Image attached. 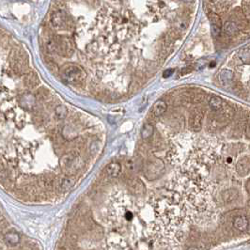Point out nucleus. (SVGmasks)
I'll return each mask as SVG.
<instances>
[{
    "instance_id": "obj_1",
    "label": "nucleus",
    "mask_w": 250,
    "mask_h": 250,
    "mask_svg": "<svg viewBox=\"0 0 250 250\" xmlns=\"http://www.w3.org/2000/svg\"><path fill=\"white\" fill-rule=\"evenodd\" d=\"M62 80L70 85H77L84 82L86 78V70L75 64H66L60 70Z\"/></svg>"
},
{
    "instance_id": "obj_2",
    "label": "nucleus",
    "mask_w": 250,
    "mask_h": 250,
    "mask_svg": "<svg viewBox=\"0 0 250 250\" xmlns=\"http://www.w3.org/2000/svg\"><path fill=\"white\" fill-rule=\"evenodd\" d=\"M142 166L145 177L149 180L160 178L164 171V162L156 156H149Z\"/></svg>"
},
{
    "instance_id": "obj_3",
    "label": "nucleus",
    "mask_w": 250,
    "mask_h": 250,
    "mask_svg": "<svg viewBox=\"0 0 250 250\" xmlns=\"http://www.w3.org/2000/svg\"><path fill=\"white\" fill-rule=\"evenodd\" d=\"M59 163H60V166L62 170L68 176H71V174L75 173L82 165L81 157L75 151H70L64 154L61 157Z\"/></svg>"
},
{
    "instance_id": "obj_4",
    "label": "nucleus",
    "mask_w": 250,
    "mask_h": 250,
    "mask_svg": "<svg viewBox=\"0 0 250 250\" xmlns=\"http://www.w3.org/2000/svg\"><path fill=\"white\" fill-rule=\"evenodd\" d=\"M56 52L66 57L71 56L74 51L72 40L67 36H56L55 38Z\"/></svg>"
},
{
    "instance_id": "obj_5",
    "label": "nucleus",
    "mask_w": 250,
    "mask_h": 250,
    "mask_svg": "<svg viewBox=\"0 0 250 250\" xmlns=\"http://www.w3.org/2000/svg\"><path fill=\"white\" fill-rule=\"evenodd\" d=\"M50 21L52 26L57 30H62L69 27V18L66 12H64L63 10H56L53 12Z\"/></svg>"
},
{
    "instance_id": "obj_6",
    "label": "nucleus",
    "mask_w": 250,
    "mask_h": 250,
    "mask_svg": "<svg viewBox=\"0 0 250 250\" xmlns=\"http://www.w3.org/2000/svg\"><path fill=\"white\" fill-rule=\"evenodd\" d=\"M203 117H204V111L202 109L196 108L194 110L190 118V127L193 131L197 132L201 129Z\"/></svg>"
},
{
    "instance_id": "obj_7",
    "label": "nucleus",
    "mask_w": 250,
    "mask_h": 250,
    "mask_svg": "<svg viewBox=\"0 0 250 250\" xmlns=\"http://www.w3.org/2000/svg\"><path fill=\"white\" fill-rule=\"evenodd\" d=\"M208 18L211 23V31L214 37H218L222 30V20L221 17L214 11H210L208 13Z\"/></svg>"
},
{
    "instance_id": "obj_8",
    "label": "nucleus",
    "mask_w": 250,
    "mask_h": 250,
    "mask_svg": "<svg viewBox=\"0 0 250 250\" xmlns=\"http://www.w3.org/2000/svg\"><path fill=\"white\" fill-rule=\"evenodd\" d=\"M233 227L242 232H246L249 229V220L245 215H238L233 219Z\"/></svg>"
},
{
    "instance_id": "obj_9",
    "label": "nucleus",
    "mask_w": 250,
    "mask_h": 250,
    "mask_svg": "<svg viewBox=\"0 0 250 250\" xmlns=\"http://www.w3.org/2000/svg\"><path fill=\"white\" fill-rule=\"evenodd\" d=\"M249 169H250V162H249V158L243 157L242 159H240L237 164H236V170L237 173L240 176H246L249 174Z\"/></svg>"
},
{
    "instance_id": "obj_10",
    "label": "nucleus",
    "mask_w": 250,
    "mask_h": 250,
    "mask_svg": "<svg viewBox=\"0 0 250 250\" xmlns=\"http://www.w3.org/2000/svg\"><path fill=\"white\" fill-rule=\"evenodd\" d=\"M167 109V104L164 100H157L151 107V114L153 117H158L164 114Z\"/></svg>"
},
{
    "instance_id": "obj_11",
    "label": "nucleus",
    "mask_w": 250,
    "mask_h": 250,
    "mask_svg": "<svg viewBox=\"0 0 250 250\" xmlns=\"http://www.w3.org/2000/svg\"><path fill=\"white\" fill-rule=\"evenodd\" d=\"M120 172H121V165L119 163L117 162H112L109 164H107L105 167V174L109 178H117L119 176Z\"/></svg>"
},
{
    "instance_id": "obj_12",
    "label": "nucleus",
    "mask_w": 250,
    "mask_h": 250,
    "mask_svg": "<svg viewBox=\"0 0 250 250\" xmlns=\"http://www.w3.org/2000/svg\"><path fill=\"white\" fill-rule=\"evenodd\" d=\"M233 78H234L233 72L231 70H226V69L222 70L218 75V80L223 86H229L232 83Z\"/></svg>"
},
{
    "instance_id": "obj_13",
    "label": "nucleus",
    "mask_w": 250,
    "mask_h": 250,
    "mask_svg": "<svg viewBox=\"0 0 250 250\" xmlns=\"http://www.w3.org/2000/svg\"><path fill=\"white\" fill-rule=\"evenodd\" d=\"M238 195H239V193L234 188L227 189L222 193V198H223L224 202L227 204H229V203H232L233 201H235L238 198Z\"/></svg>"
},
{
    "instance_id": "obj_14",
    "label": "nucleus",
    "mask_w": 250,
    "mask_h": 250,
    "mask_svg": "<svg viewBox=\"0 0 250 250\" xmlns=\"http://www.w3.org/2000/svg\"><path fill=\"white\" fill-rule=\"evenodd\" d=\"M239 29L240 28H239L238 24L236 23H234L233 21H226L224 23V26H223L224 32L229 37L237 35L239 32Z\"/></svg>"
},
{
    "instance_id": "obj_15",
    "label": "nucleus",
    "mask_w": 250,
    "mask_h": 250,
    "mask_svg": "<svg viewBox=\"0 0 250 250\" xmlns=\"http://www.w3.org/2000/svg\"><path fill=\"white\" fill-rule=\"evenodd\" d=\"M19 102L25 109H31L35 105L36 100H35V97L33 95L26 93V94H23L20 97Z\"/></svg>"
},
{
    "instance_id": "obj_16",
    "label": "nucleus",
    "mask_w": 250,
    "mask_h": 250,
    "mask_svg": "<svg viewBox=\"0 0 250 250\" xmlns=\"http://www.w3.org/2000/svg\"><path fill=\"white\" fill-rule=\"evenodd\" d=\"M75 184V179L72 176H67L65 178H63L62 180H60L59 184H58V188L61 191H68L70 190L73 185Z\"/></svg>"
},
{
    "instance_id": "obj_17",
    "label": "nucleus",
    "mask_w": 250,
    "mask_h": 250,
    "mask_svg": "<svg viewBox=\"0 0 250 250\" xmlns=\"http://www.w3.org/2000/svg\"><path fill=\"white\" fill-rule=\"evenodd\" d=\"M129 186H130L132 192L133 194H135V195H140V194L144 193V190H145L144 184L138 179H133V180H131L130 182H129Z\"/></svg>"
},
{
    "instance_id": "obj_18",
    "label": "nucleus",
    "mask_w": 250,
    "mask_h": 250,
    "mask_svg": "<svg viewBox=\"0 0 250 250\" xmlns=\"http://www.w3.org/2000/svg\"><path fill=\"white\" fill-rule=\"evenodd\" d=\"M224 105L223 100L219 97V96H211L209 100V106L212 111L218 112Z\"/></svg>"
},
{
    "instance_id": "obj_19",
    "label": "nucleus",
    "mask_w": 250,
    "mask_h": 250,
    "mask_svg": "<svg viewBox=\"0 0 250 250\" xmlns=\"http://www.w3.org/2000/svg\"><path fill=\"white\" fill-rule=\"evenodd\" d=\"M153 133H154V127H153V125L150 124V123H145L143 125L142 129H141L140 134H141L142 139L148 140V139H149L153 135Z\"/></svg>"
},
{
    "instance_id": "obj_20",
    "label": "nucleus",
    "mask_w": 250,
    "mask_h": 250,
    "mask_svg": "<svg viewBox=\"0 0 250 250\" xmlns=\"http://www.w3.org/2000/svg\"><path fill=\"white\" fill-rule=\"evenodd\" d=\"M39 83V77L35 72H29L24 76V85L27 87H34Z\"/></svg>"
},
{
    "instance_id": "obj_21",
    "label": "nucleus",
    "mask_w": 250,
    "mask_h": 250,
    "mask_svg": "<svg viewBox=\"0 0 250 250\" xmlns=\"http://www.w3.org/2000/svg\"><path fill=\"white\" fill-rule=\"evenodd\" d=\"M67 114H68L67 107L63 104L57 105L55 109V115L57 119H64L67 117Z\"/></svg>"
},
{
    "instance_id": "obj_22",
    "label": "nucleus",
    "mask_w": 250,
    "mask_h": 250,
    "mask_svg": "<svg viewBox=\"0 0 250 250\" xmlns=\"http://www.w3.org/2000/svg\"><path fill=\"white\" fill-rule=\"evenodd\" d=\"M239 57H240V59L242 62L249 63V59H250L249 48L248 47H245V48H242V50H240V52H239Z\"/></svg>"
},
{
    "instance_id": "obj_23",
    "label": "nucleus",
    "mask_w": 250,
    "mask_h": 250,
    "mask_svg": "<svg viewBox=\"0 0 250 250\" xmlns=\"http://www.w3.org/2000/svg\"><path fill=\"white\" fill-rule=\"evenodd\" d=\"M19 235L17 233H9L6 236V241L5 242H8V244H11V245H14L16 243L19 242Z\"/></svg>"
},
{
    "instance_id": "obj_24",
    "label": "nucleus",
    "mask_w": 250,
    "mask_h": 250,
    "mask_svg": "<svg viewBox=\"0 0 250 250\" xmlns=\"http://www.w3.org/2000/svg\"><path fill=\"white\" fill-rule=\"evenodd\" d=\"M242 14L246 16L247 19H249V14H250V2L249 1L242 2Z\"/></svg>"
},
{
    "instance_id": "obj_25",
    "label": "nucleus",
    "mask_w": 250,
    "mask_h": 250,
    "mask_svg": "<svg viewBox=\"0 0 250 250\" xmlns=\"http://www.w3.org/2000/svg\"><path fill=\"white\" fill-rule=\"evenodd\" d=\"M174 71V70L173 69H171V70H165L164 72V77H168V76H170L171 75V73Z\"/></svg>"
},
{
    "instance_id": "obj_26",
    "label": "nucleus",
    "mask_w": 250,
    "mask_h": 250,
    "mask_svg": "<svg viewBox=\"0 0 250 250\" xmlns=\"http://www.w3.org/2000/svg\"><path fill=\"white\" fill-rule=\"evenodd\" d=\"M245 189H246V192L249 194V190H250V180H247L245 182Z\"/></svg>"
},
{
    "instance_id": "obj_27",
    "label": "nucleus",
    "mask_w": 250,
    "mask_h": 250,
    "mask_svg": "<svg viewBox=\"0 0 250 250\" xmlns=\"http://www.w3.org/2000/svg\"><path fill=\"white\" fill-rule=\"evenodd\" d=\"M245 134H246V137L249 138V134H250V133H249V123H247V125L245 127Z\"/></svg>"
},
{
    "instance_id": "obj_28",
    "label": "nucleus",
    "mask_w": 250,
    "mask_h": 250,
    "mask_svg": "<svg viewBox=\"0 0 250 250\" xmlns=\"http://www.w3.org/2000/svg\"><path fill=\"white\" fill-rule=\"evenodd\" d=\"M187 250H199L197 247H190V248H188Z\"/></svg>"
}]
</instances>
